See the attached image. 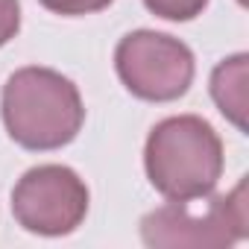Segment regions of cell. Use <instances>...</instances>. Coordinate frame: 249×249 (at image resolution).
<instances>
[{
	"instance_id": "cell-1",
	"label": "cell",
	"mask_w": 249,
	"mask_h": 249,
	"mask_svg": "<svg viewBox=\"0 0 249 249\" xmlns=\"http://www.w3.org/2000/svg\"><path fill=\"white\" fill-rule=\"evenodd\" d=\"M0 114L9 138L33 153L68 147L85 123L79 88L50 68L15 71L0 94Z\"/></svg>"
},
{
	"instance_id": "cell-2",
	"label": "cell",
	"mask_w": 249,
	"mask_h": 249,
	"mask_svg": "<svg viewBox=\"0 0 249 249\" xmlns=\"http://www.w3.org/2000/svg\"><path fill=\"white\" fill-rule=\"evenodd\" d=\"M144 167L164 199L194 202L208 196L223 176V141L196 114L164 117L147 138Z\"/></svg>"
},
{
	"instance_id": "cell-3",
	"label": "cell",
	"mask_w": 249,
	"mask_h": 249,
	"mask_svg": "<svg viewBox=\"0 0 249 249\" xmlns=\"http://www.w3.org/2000/svg\"><path fill=\"white\" fill-rule=\"evenodd\" d=\"M205 199V196H202ZM249 234V194L246 179H240L229 194L211 196L202 208H194L191 199L176 202L144 214L141 240L153 249H220L243 240Z\"/></svg>"
},
{
	"instance_id": "cell-9",
	"label": "cell",
	"mask_w": 249,
	"mask_h": 249,
	"mask_svg": "<svg viewBox=\"0 0 249 249\" xmlns=\"http://www.w3.org/2000/svg\"><path fill=\"white\" fill-rule=\"evenodd\" d=\"M21 30V3L18 0H0V47L9 44Z\"/></svg>"
},
{
	"instance_id": "cell-6",
	"label": "cell",
	"mask_w": 249,
	"mask_h": 249,
	"mask_svg": "<svg viewBox=\"0 0 249 249\" xmlns=\"http://www.w3.org/2000/svg\"><path fill=\"white\" fill-rule=\"evenodd\" d=\"M246 79H249V56L246 53H234L211 71V97H214L217 108L223 111V117L231 120L240 132H246V111H249Z\"/></svg>"
},
{
	"instance_id": "cell-4",
	"label": "cell",
	"mask_w": 249,
	"mask_h": 249,
	"mask_svg": "<svg viewBox=\"0 0 249 249\" xmlns=\"http://www.w3.org/2000/svg\"><path fill=\"white\" fill-rule=\"evenodd\" d=\"M114 68L126 91L147 103L179 100L191 88L196 71L191 47L156 30L123 36L114 50Z\"/></svg>"
},
{
	"instance_id": "cell-5",
	"label": "cell",
	"mask_w": 249,
	"mask_h": 249,
	"mask_svg": "<svg viewBox=\"0 0 249 249\" xmlns=\"http://www.w3.org/2000/svg\"><path fill=\"white\" fill-rule=\"evenodd\" d=\"M12 214L33 234H71L88 214V188L65 164H38L18 179Z\"/></svg>"
},
{
	"instance_id": "cell-7",
	"label": "cell",
	"mask_w": 249,
	"mask_h": 249,
	"mask_svg": "<svg viewBox=\"0 0 249 249\" xmlns=\"http://www.w3.org/2000/svg\"><path fill=\"white\" fill-rule=\"evenodd\" d=\"M144 6L164 21H194L202 15L208 0H144Z\"/></svg>"
},
{
	"instance_id": "cell-8",
	"label": "cell",
	"mask_w": 249,
	"mask_h": 249,
	"mask_svg": "<svg viewBox=\"0 0 249 249\" xmlns=\"http://www.w3.org/2000/svg\"><path fill=\"white\" fill-rule=\"evenodd\" d=\"M38 3L56 15H91V12H100L106 6H111V0H38Z\"/></svg>"
}]
</instances>
